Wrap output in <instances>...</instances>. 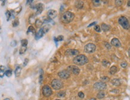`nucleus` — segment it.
I'll list each match as a JSON object with an SVG mask.
<instances>
[{
	"mask_svg": "<svg viewBox=\"0 0 130 100\" xmlns=\"http://www.w3.org/2000/svg\"><path fill=\"white\" fill-rule=\"evenodd\" d=\"M97 97L99 99H102V98H103L105 97V93H104V92L103 91H100L97 94Z\"/></svg>",
	"mask_w": 130,
	"mask_h": 100,
	"instance_id": "nucleus-23",
	"label": "nucleus"
},
{
	"mask_svg": "<svg viewBox=\"0 0 130 100\" xmlns=\"http://www.w3.org/2000/svg\"><path fill=\"white\" fill-rule=\"evenodd\" d=\"M58 74L59 78L63 79H67L68 78H70V73L68 72V71L67 70L61 71V72H59Z\"/></svg>",
	"mask_w": 130,
	"mask_h": 100,
	"instance_id": "nucleus-9",
	"label": "nucleus"
},
{
	"mask_svg": "<svg viewBox=\"0 0 130 100\" xmlns=\"http://www.w3.org/2000/svg\"><path fill=\"white\" fill-rule=\"evenodd\" d=\"M4 100H10V98H6V99H4Z\"/></svg>",
	"mask_w": 130,
	"mask_h": 100,
	"instance_id": "nucleus-49",
	"label": "nucleus"
},
{
	"mask_svg": "<svg viewBox=\"0 0 130 100\" xmlns=\"http://www.w3.org/2000/svg\"><path fill=\"white\" fill-rule=\"evenodd\" d=\"M97 23V22L96 21H95V22H93V23H90L89 25L88 26V27H91L92 26H94V25H95V24Z\"/></svg>",
	"mask_w": 130,
	"mask_h": 100,
	"instance_id": "nucleus-45",
	"label": "nucleus"
},
{
	"mask_svg": "<svg viewBox=\"0 0 130 100\" xmlns=\"http://www.w3.org/2000/svg\"><path fill=\"white\" fill-rule=\"evenodd\" d=\"M27 33H31L32 35H34V34L36 33V32H35V29L32 26H30V27L28 29V31H27Z\"/></svg>",
	"mask_w": 130,
	"mask_h": 100,
	"instance_id": "nucleus-16",
	"label": "nucleus"
},
{
	"mask_svg": "<svg viewBox=\"0 0 130 100\" xmlns=\"http://www.w3.org/2000/svg\"><path fill=\"white\" fill-rule=\"evenodd\" d=\"M79 54V51L77 50H72V49H68L66 51L65 55L68 56H74V55H78Z\"/></svg>",
	"mask_w": 130,
	"mask_h": 100,
	"instance_id": "nucleus-12",
	"label": "nucleus"
},
{
	"mask_svg": "<svg viewBox=\"0 0 130 100\" xmlns=\"http://www.w3.org/2000/svg\"><path fill=\"white\" fill-rule=\"evenodd\" d=\"M51 85H52V88L55 90H59L63 87V83H62V81L59 80V79L53 80L52 83H51Z\"/></svg>",
	"mask_w": 130,
	"mask_h": 100,
	"instance_id": "nucleus-4",
	"label": "nucleus"
},
{
	"mask_svg": "<svg viewBox=\"0 0 130 100\" xmlns=\"http://www.w3.org/2000/svg\"><path fill=\"white\" fill-rule=\"evenodd\" d=\"M109 77H107V76H103V78H101V80L102 82H104V83H105V82H108V81H109Z\"/></svg>",
	"mask_w": 130,
	"mask_h": 100,
	"instance_id": "nucleus-35",
	"label": "nucleus"
},
{
	"mask_svg": "<svg viewBox=\"0 0 130 100\" xmlns=\"http://www.w3.org/2000/svg\"><path fill=\"white\" fill-rule=\"evenodd\" d=\"M44 32L43 31V30H42V29L41 28L40 30H39V31L35 33V39L36 40H40V38H41L42 37H43V36H44Z\"/></svg>",
	"mask_w": 130,
	"mask_h": 100,
	"instance_id": "nucleus-15",
	"label": "nucleus"
},
{
	"mask_svg": "<svg viewBox=\"0 0 130 100\" xmlns=\"http://www.w3.org/2000/svg\"><path fill=\"white\" fill-rule=\"evenodd\" d=\"M112 83L113 85L116 86V87H118V86H119L121 85L120 80H119L118 79H113L112 81Z\"/></svg>",
	"mask_w": 130,
	"mask_h": 100,
	"instance_id": "nucleus-21",
	"label": "nucleus"
},
{
	"mask_svg": "<svg viewBox=\"0 0 130 100\" xmlns=\"http://www.w3.org/2000/svg\"><path fill=\"white\" fill-rule=\"evenodd\" d=\"M78 96L80 97V98H83L85 97V95L82 92H79L78 93Z\"/></svg>",
	"mask_w": 130,
	"mask_h": 100,
	"instance_id": "nucleus-40",
	"label": "nucleus"
},
{
	"mask_svg": "<svg viewBox=\"0 0 130 100\" xmlns=\"http://www.w3.org/2000/svg\"><path fill=\"white\" fill-rule=\"evenodd\" d=\"M57 15H58V13L56 10H50L48 12V17L50 20H53L56 18L57 17Z\"/></svg>",
	"mask_w": 130,
	"mask_h": 100,
	"instance_id": "nucleus-11",
	"label": "nucleus"
},
{
	"mask_svg": "<svg viewBox=\"0 0 130 100\" xmlns=\"http://www.w3.org/2000/svg\"><path fill=\"white\" fill-rule=\"evenodd\" d=\"M118 67H117L116 66H112V67L110 69V70H109V73H110V74H115L117 72V71H118Z\"/></svg>",
	"mask_w": 130,
	"mask_h": 100,
	"instance_id": "nucleus-17",
	"label": "nucleus"
},
{
	"mask_svg": "<svg viewBox=\"0 0 130 100\" xmlns=\"http://www.w3.org/2000/svg\"><path fill=\"white\" fill-rule=\"evenodd\" d=\"M121 66L123 68H125L126 67H127V66H128V63H127V62H122V63L121 64Z\"/></svg>",
	"mask_w": 130,
	"mask_h": 100,
	"instance_id": "nucleus-39",
	"label": "nucleus"
},
{
	"mask_svg": "<svg viewBox=\"0 0 130 100\" xmlns=\"http://www.w3.org/2000/svg\"><path fill=\"white\" fill-rule=\"evenodd\" d=\"M4 74H6V76L7 77H10L12 75V71L11 70H7L5 72Z\"/></svg>",
	"mask_w": 130,
	"mask_h": 100,
	"instance_id": "nucleus-33",
	"label": "nucleus"
},
{
	"mask_svg": "<svg viewBox=\"0 0 130 100\" xmlns=\"http://www.w3.org/2000/svg\"><path fill=\"white\" fill-rule=\"evenodd\" d=\"M32 0H28V1H26V4H31L32 3Z\"/></svg>",
	"mask_w": 130,
	"mask_h": 100,
	"instance_id": "nucleus-44",
	"label": "nucleus"
},
{
	"mask_svg": "<svg viewBox=\"0 0 130 100\" xmlns=\"http://www.w3.org/2000/svg\"><path fill=\"white\" fill-rule=\"evenodd\" d=\"M76 7L77 8H82L83 7V2L82 1H77L76 3Z\"/></svg>",
	"mask_w": 130,
	"mask_h": 100,
	"instance_id": "nucleus-25",
	"label": "nucleus"
},
{
	"mask_svg": "<svg viewBox=\"0 0 130 100\" xmlns=\"http://www.w3.org/2000/svg\"><path fill=\"white\" fill-rule=\"evenodd\" d=\"M65 96V91H60L58 93V97H64Z\"/></svg>",
	"mask_w": 130,
	"mask_h": 100,
	"instance_id": "nucleus-34",
	"label": "nucleus"
},
{
	"mask_svg": "<svg viewBox=\"0 0 130 100\" xmlns=\"http://www.w3.org/2000/svg\"><path fill=\"white\" fill-rule=\"evenodd\" d=\"M111 44L113 46L115 47H120L121 45V43L119 41V40L117 38H113L111 40Z\"/></svg>",
	"mask_w": 130,
	"mask_h": 100,
	"instance_id": "nucleus-14",
	"label": "nucleus"
},
{
	"mask_svg": "<svg viewBox=\"0 0 130 100\" xmlns=\"http://www.w3.org/2000/svg\"><path fill=\"white\" fill-rule=\"evenodd\" d=\"M50 25H45V26H43V27H42V30H43V31L44 32V34L45 33H46L47 32H48V31H49V29H50Z\"/></svg>",
	"mask_w": 130,
	"mask_h": 100,
	"instance_id": "nucleus-22",
	"label": "nucleus"
},
{
	"mask_svg": "<svg viewBox=\"0 0 130 100\" xmlns=\"http://www.w3.org/2000/svg\"><path fill=\"white\" fill-rule=\"evenodd\" d=\"M130 1H128V7H130Z\"/></svg>",
	"mask_w": 130,
	"mask_h": 100,
	"instance_id": "nucleus-47",
	"label": "nucleus"
},
{
	"mask_svg": "<svg viewBox=\"0 0 130 100\" xmlns=\"http://www.w3.org/2000/svg\"><path fill=\"white\" fill-rule=\"evenodd\" d=\"M95 50H96V46L95 44H92V43L86 44L84 47V51L85 53H88V54L93 53L94 52H95Z\"/></svg>",
	"mask_w": 130,
	"mask_h": 100,
	"instance_id": "nucleus-5",
	"label": "nucleus"
},
{
	"mask_svg": "<svg viewBox=\"0 0 130 100\" xmlns=\"http://www.w3.org/2000/svg\"><path fill=\"white\" fill-rule=\"evenodd\" d=\"M28 43V40L26 39H24L21 40V45L22 47H27Z\"/></svg>",
	"mask_w": 130,
	"mask_h": 100,
	"instance_id": "nucleus-32",
	"label": "nucleus"
},
{
	"mask_svg": "<svg viewBox=\"0 0 130 100\" xmlns=\"http://www.w3.org/2000/svg\"></svg>",
	"mask_w": 130,
	"mask_h": 100,
	"instance_id": "nucleus-50",
	"label": "nucleus"
},
{
	"mask_svg": "<svg viewBox=\"0 0 130 100\" xmlns=\"http://www.w3.org/2000/svg\"><path fill=\"white\" fill-rule=\"evenodd\" d=\"M67 70L70 73H72L74 75H78L80 72V69L76 66H70L67 67Z\"/></svg>",
	"mask_w": 130,
	"mask_h": 100,
	"instance_id": "nucleus-6",
	"label": "nucleus"
},
{
	"mask_svg": "<svg viewBox=\"0 0 130 100\" xmlns=\"http://www.w3.org/2000/svg\"><path fill=\"white\" fill-rule=\"evenodd\" d=\"M6 17H7V21H9L10 19L11 18V14L10 11H9V10H7V11H6Z\"/></svg>",
	"mask_w": 130,
	"mask_h": 100,
	"instance_id": "nucleus-27",
	"label": "nucleus"
},
{
	"mask_svg": "<svg viewBox=\"0 0 130 100\" xmlns=\"http://www.w3.org/2000/svg\"><path fill=\"white\" fill-rule=\"evenodd\" d=\"M26 47H22L21 46V47H20V50H19V54H24V53L26 52Z\"/></svg>",
	"mask_w": 130,
	"mask_h": 100,
	"instance_id": "nucleus-31",
	"label": "nucleus"
},
{
	"mask_svg": "<svg viewBox=\"0 0 130 100\" xmlns=\"http://www.w3.org/2000/svg\"><path fill=\"white\" fill-rule=\"evenodd\" d=\"M44 6L42 3H39L34 6V8L36 10V15L40 14L44 10Z\"/></svg>",
	"mask_w": 130,
	"mask_h": 100,
	"instance_id": "nucleus-10",
	"label": "nucleus"
},
{
	"mask_svg": "<svg viewBox=\"0 0 130 100\" xmlns=\"http://www.w3.org/2000/svg\"><path fill=\"white\" fill-rule=\"evenodd\" d=\"M94 88L95 90L103 91L107 88V85L105 83L102 82H96L94 85Z\"/></svg>",
	"mask_w": 130,
	"mask_h": 100,
	"instance_id": "nucleus-7",
	"label": "nucleus"
},
{
	"mask_svg": "<svg viewBox=\"0 0 130 100\" xmlns=\"http://www.w3.org/2000/svg\"><path fill=\"white\" fill-rule=\"evenodd\" d=\"M123 4V1H115V5L116 6H118V7H119V6H121V5Z\"/></svg>",
	"mask_w": 130,
	"mask_h": 100,
	"instance_id": "nucleus-36",
	"label": "nucleus"
},
{
	"mask_svg": "<svg viewBox=\"0 0 130 100\" xmlns=\"http://www.w3.org/2000/svg\"><path fill=\"white\" fill-rule=\"evenodd\" d=\"M21 70H22L21 67H20V66H17V67H16V70L15 71V74L16 77L19 76L20 73H21Z\"/></svg>",
	"mask_w": 130,
	"mask_h": 100,
	"instance_id": "nucleus-19",
	"label": "nucleus"
},
{
	"mask_svg": "<svg viewBox=\"0 0 130 100\" xmlns=\"http://www.w3.org/2000/svg\"><path fill=\"white\" fill-rule=\"evenodd\" d=\"M22 9V8L21 6H19V7H18L17 8H16V9L11 10L10 12H11V17H12L13 18H15V16L18 14L20 11H21Z\"/></svg>",
	"mask_w": 130,
	"mask_h": 100,
	"instance_id": "nucleus-13",
	"label": "nucleus"
},
{
	"mask_svg": "<svg viewBox=\"0 0 130 100\" xmlns=\"http://www.w3.org/2000/svg\"><path fill=\"white\" fill-rule=\"evenodd\" d=\"M5 70H6V67L4 66H0V77L1 78H3L4 75Z\"/></svg>",
	"mask_w": 130,
	"mask_h": 100,
	"instance_id": "nucleus-20",
	"label": "nucleus"
},
{
	"mask_svg": "<svg viewBox=\"0 0 130 100\" xmlns=\"http://www.w3.org/2000/svg\"><path fill=\"white\" fill-rule=\"evenodd\" d=\"M118 22L123 29L128 30L130 28V23L128 19L124 16H121L118 20Z\"/></svg>",
	"mask_w": 130,
	"mask_h": 100,
	"instance_id": "nucleus-3",
	"label": "nucleus"
},
{
	"mask_svg": "<svg viewBox=\"0 0 130 100\" xmlns=\"http://www.w3.org/2000/svg\"><path fill=\"white\" fill-rule=\"evenodd\" d=\"M19 25V20L18 19H15V20L13 21L12 25L13 27H17Z\"/></svg>",
	"mask_w": 130,
	"mask_h": 100,
	"instance_id": "nucleus-30",
	"label": "nucleus"
},
{
	"mask_svg": "<svg viewBox=\"0 0 130 100\" xmlns=\"http://www.w3.org/2000/svg\"><path fill=\"white\" fill-rule=\"evenodd\" d=\"M101 28H102V29H103V31H104V32H107L110 29V26H108V25H107L106 24H105V23L102 24Z\"/></svg>",
	"mask_w": 130,
	"mask_h": 100,
	"instance_id": "nucleus-18",
	"label": "nucleus"
},
{
	"mask_svg": "<svg viewBox=\"0 0 130 100\" xmlns=\"http://www.w3.org/2000/svg\"><path fill=\"white\" fill-rule=\"evenodd\" d=\"M43 22L41 21L40 19H37L35 20V26H37V27H40L41 26H42V25H43Z\"/></svg>",
	"mask_w": 130,
	"mask_h": 100,
	"instance_id": "nucleus-24",
	"label": "nucleus"
},
{
	"mask_svg": "<svg viewBox=\"0 0 130 100\" xmlns=\"http://www.w3.org/2000/svg\"><path fill=\"white\" fill-rule=\"evenodd\" d=\"M94 29L96 32H101V28H100V26H98V25H96V26H95V27H94Z\"/></svg>",
	"mask_w": 130,
	"mask_h": 100,
	"instance_id": "nucleus-37",
	"label": "nucleus"
},
{
	"mask_svg": "<svg viewBox=\"0 0 130 100\" xmlns=\"http://www.w3.org/2000/svg\"><path fill=\"white\" fill-rule=\"evenodd\" d=\"M16 45H17V42H16V40H12V42L10 43V45H11V47H15Z\"/></svg>",
	"mask_w": 130,
	"mask_h": 100,
	"instance_id": "nucleus-38",
	"label": "nucleus"
},
{
	"mask_svg": "<svg viewBox=\"0 0 130 100\" xmlns=\"http://www.w3.org/2000/svg\"><path fill=\"white\" fill-rule=\"evenodd\" d=\"M43 79V71L42 69H40V76H39V83H40V84H41L42 83Z\"/></svg>",
	"mask_w": 130,
	"mask_h": 100,
	"instance_id": "nucleus-28",
	"label": "nucleus"
},
{
	"mask_svg": "<svg viewBox=\"0 0 130 100\" xmlns=\"http://www.w3.org/2000/svg\"><path fill=\"white\" fill-rule=\"evenodd\" d=\"M88 62V59L85 55L80 54L75 57L73 59V63L78 66H83Z\"/></svg>",
	"mask_w": 130,
	"mask_h": 100,
	"instance_id": "nucleus-1",
	"label": "nucleus"
},
{
	"mask_svg": "<svg viewBox=\"0 0 130 100\" xmlns=\"http://www.w3.org/2000/svg\"><path fill=\"white\" fill-rule=\"evenodd\" d=\"M43 94L44 97H49L52 94V91L50 87L48 85H44L43 87Z\"/></svg>",
	"mask_w": 130,
	"mask_h": 100,
	"instance_id": "nucleus-8",
	"label": "nucleus"
},
{
	"mask_svg": "<svg viewBox=\"0 0 130 100\" xmlns=\"http://www.w3.org/2000/svg\"><path fill=\"white\" fill-rule=\"evenodd\" d=\"M75 16L73 13L70 11H66L62 14L61 17V21L64 23H69L71 22L74 18Z\"/></svg>",
	"mask_w": 130,
	"mask_h": 100,
	"instance_id": "nucleus-2",
	"label": "nucleus"
},
{
	"mask_svg": "<svg viewBox=\"0 0 130 100\" xmlns=\"http://www.w3.org/2000/svg\"><path fill=\"white\" fill-rule=\"evenodd\" d=\"M89 100H97L96 99H95V98H91V99H90Z\"/></svg>",
	"mask_w": 130,
	"mask_h": 100,
	"instance_id": "nucleus-48",
	"label": "nucleus"
},
{
	"mask_svg": "<svg viewBox=\"0 0 130 100\" xmlns=\"http://www.w3.org/2000/svg\"><path fill=\"white\" fill-rule=\"evenodd\" d=\"M5 2H6V1H2V6H4Z\"/></svg>",
	"mask_w": 130,
	"mask_h": 100,
	"instance_id": "nucleus-46",
	"label": "nucleus"
},
{
	"mask_svg": "<svg viewBox=\"0 0 130 100\" xmlns=\"http://www.w3.org/2000/svg\"><path fill=\"white\" fill-rule=\"evenodd\" d=\"M29 60L28 59H25V60H24V66H26V65H27V64L28 63Z\"/></svg>",
	"mask_w": 130,
	"mask_h": 100,
	"instance_id": "nucleus-42",
	"label": "nucleus"
},
{
	"mask_svg": "<svg viewBox=\"0 0 130 100\" xmlns=\"http://www.w3.org/2000/svg\"><path fill=\"white\" fill-rule=\"evenodd\" d=\"M54 40L56 43H57V42L62 41L64 40V36L62 35H59L57 38H54Z\"/></svg>",
	"mask_w": 130,
	"mask_h": 100,
	"instance_id": "nucleus-29",
	"label": "nucleus"
},
{
	"mask_svg": "<svg viewBox=\"0 0 130 100\" xmlns=\"http://www.w3.org/2000/svg\"><path fill=\"white\" fill-rule=\"evenodd\" d=\"M104 45H105V47L108 49V50H110L111 48V45L109 44V43L104 42Z\"/></svg>",
	"mask_w": 130,
	"mask_h": 100,
	"instance_id": "nucleus-41",
	"label": "nucleus"
},
{
	"mask_svg": "<svg viewBox=\"0 0 130 100\" xmlns=\"http://www.w3.org/2000/svg\"><path fill=\"white\" fill-rule=\"evenodd\" d=\"M100 1H93V3H94V4L96 5V4H97V6L98 5H99L100 4Z\"/></svg>",
	"mask_w": 130,
	"mask_h": 100,
	"instance_id": "nucleus-43",
	"label": "nucleus"
},
{
	"mask_svg": "<svg viewBox=\"0 0 130 100\" xmlns=\"http://www.w3.org/2000/svg\"><path fill=\"white\" fill-rule=\"evenodd\" d=\"M102 64H103V66L106 67H108L110 66V63L109 61H108L107 60H104L102 61Z\"/></svg>",
	"mask_w": 130,
	"mask_h": 100,
	"instance_id": "nucleus-26",
	"label": "nucleus"
}]
</instances>
